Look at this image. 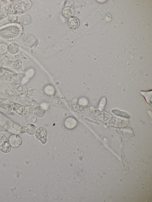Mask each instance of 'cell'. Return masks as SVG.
I'll return each mask as SVG.
<instances>
[{
    "label": "cell",
    "instance_id": "obj_1",
    "mask_svg": "<svg viewBox=\"0 0 152 202\" xmlns=\"http://www.w3.org/2000/svg\"><path fill=\"white\" fill-rule=\"evenodd\" d=\"M23 29L18 23H8L0 26V40L11 41L19 39L22 35Z\"/></svg>",
    "mask_w": 152,
    "mask_h": 202
},
{
    "label": "cell",
    "instance_id": "obj_2",
    "mask_svg": "<svg viewBox=\"0 0 152 202\" xmlns=\"http://www.w3.org/2000/svg\"><path fill=\"white\" fill-rule=\"evenodd\" d=\"M32 2L29 0H23L2 8L0 10V19L17 14L29 9Z\"/></svg>",
    "mask_w": 152,
    "mask_h": 202
},
{
    "label": "cell",
    "instance_id": "obj_3",
    "mask_svg": "<svg viewBox=\"0 0 152 202\" xmlns=\"http://www.w3.org/2000/svg\"><path fill=\"white\" fill-rule=\"evenodd\" d=\"M11 84L17 94L23 95L27 92V89L22 78L17 73L11 71L7 72Z\"/></svg>",
    "mask_w": 152,
    "mask_h": 202
},
{
    "label": "cell",
    "instance_id": "obj_4",
    "mask_svg": "<svg viewBox=\"0 0 152 202\" xmlns=\"http://www.w3.org/2000/svg\"><path fill=\"white\" fill-rule=\"evenodd\" d=\"M0 125L12 134L19 135L21 134V126L14 122L0 112Z\"/></svg>",
    "mask_w": 152,
    "mask_h": 202
},
{
    "label": "cell",
    "instance_id": "obj_5",
    "mask_svg": "<svg viewBox=\"0 0 152 202\" xmlns=\"http://www.w3.org/2000/svg\"><path fill=\"white\" fill-rule=\"evenodd\" d=\"M11 148L8 139L0 130V150L4 153H7L10 151Z\"/></svg>",
    "mask_w": 152,
    "mask_h": 202
},
{
    "label": "cell",
    "instance_id": "obj_6",
    "mask_svg": "<svg viewBox=\"0 0 152 202\" xmlns=\"http://www.w3.org/2000/svg\"><path fill=\"white\" fill-rule=\"evenodd\" d=\"M48 134V132L47 129L42 127L37 128L35 133L36 138L43 144H45L46 143Z\"/></svg>",
    "mask_w": 152,
    "mask_h": 202
},
{
    "label": "cell",
    "instance_id": "obj_7",
    "mask_svg": "<svg viewBox=\"0 0 152 202\" xmlns=\"http://www.w3.org/2000/svg\"><path fill=\"white\" fill-rule=\"evenodd\" d=\"M8 140L11 147L15 148L20 146L23 141L18 135L12 134L9 137Z\"/></svg>",
    "mask_w": 152,
    "mask_h": 202
},
{
    "label": "cell",
    "instance_id": "obj_8",
    "mask_svg": "<svg viewBox=\"0 0 152 202\" xmlns=\"http://www.w3.org/2000/svg\"><path fill=\"white\" fill-rule=\"evenodd\" d=\"M35 40V38L33 35L27 34L23 37L22 41L23 44L25 47H31L34 45Z\"/></svg>",
    "mask_w": 152,
    "mask_h": 202
},
{
    "label": "cell",
    "instance_id": "obj_9",
    "mask_svg": "<svg viewBox=\"0 0 152 202\" xmlns=\"http://www.w3.org/2000/svg\"><path fill=\"white\" fill-rule=\"evenodd\" d=\"M78 122L77 120L72 117H69L64 120V125L67 129H72L75 128L77 126Z\"/></svg>",
    "mask_w": 152,
    "mask_h": 202
},
{
    "label": "cell",
    "instance_id": "obj_10",
    "mask_svg": "<svg viewBox=\"0 0 152 202\" xmlns=\"http://www.w3.org/2000/svg\"><path fill=\"white\" fill-rule=\"evenodd\" d=\"M32 18L31 15L26 13L22 15L20 18V24L25 26L30 25L32 22Z\"/></svg>",
    "mask_w": 152,
    "mask_h": 202
},
{
    "label": "cell",
    "instance_id": "obj_11",
    "mask_svg": "<svg viewBox=\"0 0 152 202\" xmlns=\"http://www.w3.org/2000/svg\"><path fill=\"white\" fill-rule=\"evenodd\" d=\"M34 112L36 117L38 118H42L45 116L46 110L43 107L39 105L36 106L34 108Z\"/></svg>",
    "mask_w": 152,
    "mask_h": 202
},
{
    "label": "cell",
    "instance_id": "obj_12",
    "mask_svg": "<svg viewBox=\"0 0 152 202\" xmlns=\"http://www.w3.org/2000/svg\"><path fill=\"white\" fill-rule=\"evenodd\" d=\"M67 24L70 28L75 29L79 26L80 25V21L78 18L73 17L68 19Z\"/></svg>",
    "mask_w": 152,
    "mask_h": 202
},
{
    "label": "cell",
    "instance_id": "obj_13",
    "mask_svg": "<svg viewBox=\"0 0 152 202\" xmlns=\"http://www.w3.org/2000/svg\"><path fill=\"white\" fill-rule=\"evenodd\" d=\"M20 49V47L18 44L14 42L10 43L7 47L8 51L12 54L17 53L19 51Z\"/></svg>",
    "mask_w": 152,
    "mask_h": 202
},
{
    "label": "cell",
    "instance_id": "obj_14",
    "mask_svg": "<svg viewBox=\"0 0 152 202\" xmlns=\"http://www.w3.org/2000/svg\"><path fill=\"white\" fill-rule=\"evenodd\" d=\"M75 12L73 8L70 7H64L62 11V15L66 18H70L74 16Z\"/></svg>",
    "mask_w": 152,
    "mask_h": 202
},
{
    "label": "cell",
    "instance_id": "obj_15",
    "mask_svg": "<svg viewBox=\"0 0 152 202\" xmlns=\"http://www.w3.org/2000/svg\"><path fill=\"white\" fill-rule=\"evenodd\" d=\"M26 133L29 135H34L36 130L37 127L33 124H28L24 126Z\"/></svg>",
    "mask_w": 152,
    "mask_h": 202
},
{
    "label": "cell",
    "instance_id": "obj_16",
    "mask_svg": "<svg viewBox=\"0 0 152 202\" xmlns=\"http://www.w3.org/2000/svg\"><path fill=\"white\" fill-rule=\"evenodd\" d=\"M37 117L34 113H28L25 116V120L28 124H33L37 121Z\"/></svg>",
    "mask_w": 152,
    "mask_h": 202
},
{
    "label": "cell",
    "instance_id": "obj_17",
    "mask_svg": "<svg viewBox=\"0 0 152 202\" xmlns=\"http://www.w3.org/2000/svg\"><path fill=\"white\" fill-rule=\"evenodd\" d=\"M12 65L14 69L18 70L21 68L23 66V63L20 59H16L12 62Z\"/></svg>",
    "mask_w": 152,
    "mask_h": 202
},
{
    "label": "cell",
    "instance_id": "obj_18",
    "mask_svg": "<svg viewBox=\"0 0 152 202\" xmlns=\"http://www.w3.org/2000/svg\"><path fill=\"white\" fill-rule=\"evenodd\" d=\"M7 45L5 43L0 44V54H3L7 52Z\"/></svg>",
    "mask_w": 152,
    "mask_h": 202
},
{
    "label": "cell",
    "instance_id": "obj_19",
    "mask_svg": "<svg viewBox=\"0 0 152 202\" xmlns=\"http://www.w3.org/2000/svg\"><path fill=\"white\" fill-rule=\"evenodd\" d=\"M7 21L9 23H16L17 21V17L13 15H10L7 17Z\"/></svg>",
    "mask_w": 152,
    "mask_h": 202
},
{
    "label": "cell",
    "instance_id": "obj_20",
    "mask_svg": "<svg viewBox=\"0 0 152 202\" xmlns=\"http://www.w3.org/2000/svg\"><path fill=\"white\" fill-rule=\"evenodd\" d=\"M1 4L0 3V10L1 9Z\"/></svg>",
    "mask_w": 152,
    "mask_h": 202
}]
</instances>
